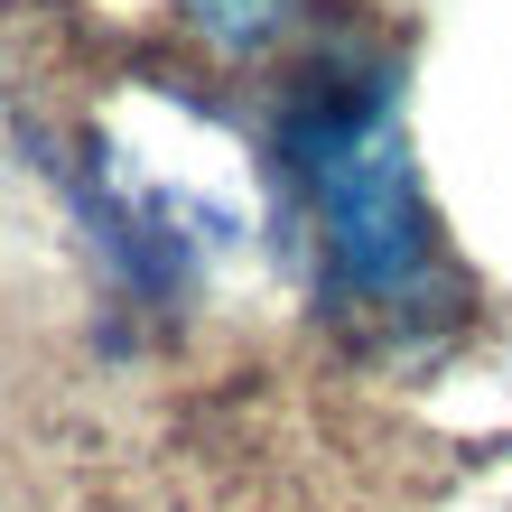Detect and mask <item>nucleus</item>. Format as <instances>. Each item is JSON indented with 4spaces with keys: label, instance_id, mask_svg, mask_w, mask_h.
<instances>
[{
    "label": "nucleus",
    "instance_id": "1",
    "mask_svg": "<svg viewBox=\"0 0 512 512\" xmlns=\"http://www.w3.org/2000/svg\"><path fill=\"white\" fill-rule=\"evenodd\" d=\"M280 168H289L298 205H308V233H317L326 280H336L345 308L419 326L457 298L447 243H438L419 168H410L391 66L326 56V66L298 75L280 103Z\"/></svg>",
    "mask_w": 512,
    "mask_h": 512
},
{
    "label": "nucleus",
    "instance_id": "2",
    "mask_svg": "<svg viewBox=\"0 0 512 512\" xmlns=\"http://www.w3.org/2000/svg\"><path fill=\"white\" fill-rule=\"evenodd\" d=\"M215 47H261V38H280V28H298L317 10V0H177Z\"/></svg>",
    "mask_w": 512,
    "mask_h": 512
}]
</instances>
